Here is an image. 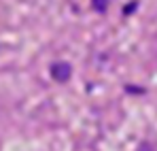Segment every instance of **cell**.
<instances>
[{
	"label": "cell",
	"instance_id": "obj_2",
	"mask_svg": "<svg viewBox=\"0 0 157 151\" xmlns=\"http://www.w3.org/2000/svg\"><path fill=\"white\" fill-rule=\"evenodd\" d=\"M91 6L98 11V13H104L108 9V0H91Z\"/></svg>",
	"mask_w": 157,
	"mask_h": 151
},
{
	"label": "cell",
	"instance_id": "obj_1",
	"mask_svg": "<svg viewBox=\"0 0 157 151\" xmlns=\"http://www.w3.org/2000/svg\"><path fill=\"white\" fill-rule=\"evenodd\" d=\"M51 77L57 83H66L70 77H72V66L68 62H55L51 66Z\"/></svg>",
	"mask_w": 157,
	"mask_h": 151
}]
</instances>
